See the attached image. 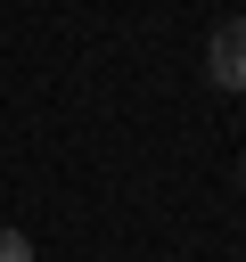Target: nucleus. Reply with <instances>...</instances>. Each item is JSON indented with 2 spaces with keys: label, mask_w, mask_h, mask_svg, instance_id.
<instances>
[{
  "label": "nucleus",
  "mask_w": 246,
  "mask_h": 262,
  "mask_svg": "<svg viewBox=\"0 0 246 262\" xmlns=\"http://www.w3.org/2000/svg\"><path fill=\"white\" fill-rule=\"evenodd\" d=\"M205 74H213V90H246V16L213 25V41H205Z\"/></svg>",
  "instance_id": "1"
},
{
  "label": "nucleus",
  "mask_w": 246,
  "mask_h": 262,
  "mask_svg": "<svg viewBox=\"0 0 246 262\" xmlns=\"http://www.w3.org/2000/svg\"><path fill=\"white\" fill-rule=\"evenodd\" d=\"M0 262H33V246H25V229H0Z\"/></svg>",
  "instance_id": "2"
}]
</instances>
